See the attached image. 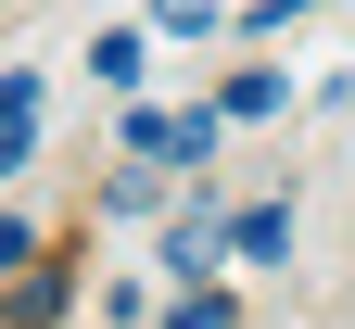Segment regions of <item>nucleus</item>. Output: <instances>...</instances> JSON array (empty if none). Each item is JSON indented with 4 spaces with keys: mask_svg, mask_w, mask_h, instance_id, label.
<instances>
[{
    "mask_svg": "<svg viewBox=\"0 0 355 329\" xmlns=\"http://www.w3.org/2000/svg\"><path fill=\"white\" fill-rule=\"evenodd\" d=\"M229 254H241V241H229V215H203V203L165 228V278H178V292H216V266H229Z\"/></svg>",
    "mask_w": 355,
    "mask_h": 329,
    "instance_id": "f257e3e1",
    "label": "nucleus"
},
{
    "mask_svg": "<svg viewBox=\"0 0 355 329\" xmlns=\"http://www.w3.org/2000/svg\"><path fill=\"white\" fill-rule=\"evenodd\" d=\"M38 165V64L0 76V177H26Z\"/></svg>",
    "mask_w": 355,
    "mask_h": 329,
    "instance_id": "f03ea898",
    "label": "nucleus"
},
{
    "mask_svg": "<svg viewBox=\"0 0 355 329\" xmlns=\"http://www.w3.org/2000/svg\"><path fill=\"white\" fill-rule=\"evenodd\" d=\"M279 102H292V76H266V64H241L229 89H216V114H229V127H266Z\"/></svg>",
    "mask_w": 355,
    "mask_h": 329,
    "instance_id": "7ed1b4c3",
    "label": "nucleus"
},
{
    "mask_svg": "<svg viewBox=\"0 0 355 329\" xmlns=\"http://www.w3.org/2000/svg\"><path fill=\"white\" fill-rule=\"evenodd\" d=\"M229 241H241V266L292 254V203H241V215H229Z\"/></svg>",
    "mask_w": 355,
    "mask_h": 329,
    "instance_id": "20e7f679",
    "label": "nucleus"
},
{
    "mask_svg": "<svg viewBox=\"0 0 355 329\" xmlns=\"http://www.w3.org/2000/svg\"><path fill=\"white\" fill-rule=\"evenodd\" d=\"M51 317H64V266H26L13 278V329H51Z\"/></svg>",
    "mask_w": 355,
    "mask_h": 329,
    "instance_id": "39448f33",
    "label": "nucleus"
},
{
    "mask_svg": "<svg viewBox=\"0 0 355 329\" xmlns=\"http://www.w3.org/2000/svg\"><path fill=\"white\" fill-rule=\"evenodd\" d=\"M89 76H102V89H140V26H114L102 51H89Z\"/></svg>",
    "mask_w": 355,
    "mask_h": 329,
    "instance_id": "423d86ee",
    "label": "nucleus"
},
{
    "mask_svg": "<svg viewBox=\"0 0 355 329\" xmlns=\"http://www.w3.org/2000/svg\"><path fill=\"white\" fill-rule=\"evenodd\" d=\"M127 152H140V165H178V114H127Z\"/></svg>",
    "mask_w": 355,
    "mask_h": 329,
    "instance_id": "0eeeda50",
    "label": "nucleus"
},
{
    "mask_svg": "<svg viewBox=\"0 0 355 329\" xmlns=\"http://www.w3.org/2000/svg\"><path fill=\"white\" fill-rule=\"evenodd\" d=\"M153 329H229V292H178V304H165Z\"/></svg>",
    "mask_w": 355,
    "mask_h": 329,
    "instance_id": "6e6552de",
    "label": "nucleus"
},
{
    "mask_svg": "<svg viewBox=\"0 0 355 329\" xmlns=\"http://www.w3.org/2000/svg\"><path fill=\"white\" fill-rule=\"evenodd\" d=\"M153 26H165V38H203V26H216V0H153Z\"/></svg>",
    "mask_w": 355,
    "mask_h": 329,
    "instance_id": "1a4fd4ad",
    "label": "nucleus"
},
{
    "mask_svg": "<svg viewBox=\"0 0 355 329\" xmlns=\"http://www.w3.org/2000/svg\"><path fill=\"white\" fill-rule=\"evenodd\" d=\"M318 0H254V38H279V26H304Z\"/></svg>",
    "mask_w": 355,
    "mask_h": 329,
    "instance_id": "9d476101",
    "label": "nucleus"
}]
</instances>
